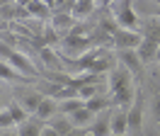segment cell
<instances>
[{
	"instance_id": "6da1fadb",
	"label": "cell",
	"mask_w": 160,
	"mask_h": 136,
	"mask_svg": "<svg viewBox=\"0 0 160 136\" xmlns=\"http://www.w3.org/2000/svg\"><path fill=\"white\" fill-rule=\"evenodd\" d=\"M107 92H109L114 107H124V109L133 107V105H136V100H138L133 73L126 71L124 66H117L109 76H107Z\"/></svg>"
},
{
	"instance_id": "7a4b0ae2",
	"label": "cell",
	"mask_w": 160,
	"mask_h": 136,
	"mask_svg": "<svg viewBox=\"0 0 160 136\" xmlns=\"http://www.w3.org/2000/svg\"><path fill=\"white\" fill-rule=\"evenodd\" d=\"M109 15L114 17V22L119 24V29H129V32H141V17L138 12L133 10V3L131 0H117V3H109Z\"/></svg>"
},
{
	"instance_id": "3957f363",
	"label": "cell",
	"mask_w": 160,
	"mask_h": 136,
	"mask_svg": "<svg viewBox=\"0 0 160 136\" xmlns=\"http://www.w3.org/2000/svg\"><path fill=\"white\" fill-rule=\"evenodd\" d=\"M0 58L8 61L22 78H37V68H34V63L27 58L24 51H17L15 46H8V44L0 41Z\"/></svg>"
},
{
	"instance_id": "277c9868",
	"label": "cell",
	"mask_w": 160,
	"mask_h": 136,
	"mask_svg": "<svg viewBox=\"0 0 160 136\" xmlns=\"http://www.w3.org/2000/svg\"><path fill=\"white\" fill-rule=\"evenodd\" d=\"M15 100L34 117L37 109H39V105H41V100H44V92H41L39 87H27L24 85V87H17V90H15Z\"/></svg>"
},
{
	"instance_id": "5b68a950",
	"label": "cell",
	"mask_w": 160,
	"mask_h": 136,
	"mask_svg": "<svg viewBox=\"0 0 160 136\" xmlns=\"http://www.w3.org/2000/svg\"><path fill=\"white\" fill-rule=\"evenodd\" d=\"M143 41V34L141 32H129V29H119L114 34V44L112 49L114 51H136Z\"/></svg>"
},
{
	"instance_id": "8992f818",
	"label": "cell",
	"mask_w": 160,
	"mask_h": 136,
	"mask_svg": "<svg viewBox=\"0 0 160 136\" xmlns=\"http://www.w3.org/2000/svg\"><path fill=\"white\" fill-rule=\"evenodd\" d=\"M58 114H61V102L56 97L44 95V100H41V105H39V109H37L34 117H37L39 122H44V124H49V122H53Z\"/></svg>"
},
{
	"instance_id": "52a82bcc",
	"label": "cell",
	"mask_w": 160,
	"mask_h": 136,
	"mask_svg": "<svg viewBox=\"0 0 160 136\" xmlns=\"http://www.w3.org/2000/svg\"><path fill=\"white\" fill-rule=\"evenodd\" d=\"M24 8H27L29 19H34V22H49V19L53 17L51 3H44V0H27Z\"/></svg>"
},
{
	"instance_id": "ba28073f",
	"label": "cell",
	"mask_w": 160,
	"mask_h": 136,
	"mask_svg": "<svg viewBox=\"0 0 160 136\" xmlns=\"http://www.w3.org/2000/svg\"><path fill=\"white\" fill-rule=\"evenodd\" d=\"M112 134L129 136V109H124V107L112 109Z\"/></svg>"
},
{
	"instance_id": "9c48e42d",
	"label": "cell",
	"mask_w": 160,
	"mask_h": 136,
	"mask_svg": "<svg viewBox=\"0 0 160 136\" xmlns=\"http://www.w3.org/2000/svg\"><path fill=\"white\" fill-rule=\"evenodd\" d=\"M117 63L124 66L126 71H131L133 76L141 73V68H143V61L138 58V51H117Z\"/></svg>"
},
{
	"instance_id": "30bf717a",
	"label": "cell",
	"mask_w": 160,
	"mask_h": 136,
	"mask_svg": "<svg viewBox=\"0 0 160 136\" xmlns=\"http://www.w3.org/2000/svg\"><path fill=\"white\" fill-rule=\"evenodd\" d=\"M141 131H143V105L141 100H136V105L129 107V134L141 136Z\"/></svg>"
},
{
	"instance_id": "8fae6325",
	"label": "cell",
	"mask_w": 160,
	"mask_h": 136,
	"mask_svg": "<svg viewBox=\"0 0 160 136\" xmlns=\"http://www.w3.org/2000/svg\"><path fill=\"white\" fill-rule=\"evenodd\" d=\"M90 134H95V136H112V109L95 117V122H92V126H90Z\"/></svg>"
},
{
	"instance_id": "7c38bea8",
	"label": "cell",
	"mask_w": 160,
	"mask_h": 136,
	"mask_svg": "<svg viewBox=\"0 0 160 136\" xmlns=\"http://www.w3.org/2000/svg\"><path fill=\"white\" fill-rule=\"evenodd\" d=\"M97 3L95 0H75V8H73V17L78 19V22H85L88 17H92L95 12H97Z\"/></svg>"
},
{
	"instance_id": "4fadbf2b",
	"label": "cell",
	"mask_w": 160,
	"mask_h": 136,
	"mask_svg": "<svg viewBox=\"0 0 160 136\" xmlns=\"http://www.w3.org/2000/svg\"><path fill=\"white\" fill-rule=\"evenodd\" d=\"M158 49H160V44L150 41V39H143V41H141V46L136 49V51H138V58L143 61V66H148V63H153V61H158Z\"/></svg>"
},
{
	"instance_id": "5bb4252c",
	"label": "cell",
	"mask_w": 160,
	"mask_h": 136,
	"mask_svg": "<svg viewBox=\"0 0 160 136\" xmlns=\"http://www.w3.org/2000/svg\"><path fill=\"white\" fill-rule=\"evenodd\" d=\"M141 34H143V39L160 44V17H150V19L146 17L141 22Z\"/></svg>"
},
{
	"instance_id": "9a60e30c",
	"label": "cell",
	"mask_w": 160,
	"mask_h": 136,
	"mask_svg": "<svg viewBox=\"0 0 160 136\" xmlns=\"http://www.w3.org/2000/svg\"><path fill=\"white\" fill-rule=\"evenodd\" d=\"M41 131H44V122H39L37 117H29L22 126H17L20 136H41Z\"/></svg>"
},
{
	"instance_id": "2e32d148",
	"label": "cell",
	"mask_w": 160,
	"mask_h": 136,
	"mask_svg": "<svg viewBox=\"0 0 160 136\" xmlns=\"http://www.w3.org/2000/svg\"><path fill=\"white\" fill-rule=\"evenodd\" d=\"M8 112L12 114V119H15V124H17V126H22V124H24V122L32 117L29 112H27L20 102H17V100H10V102H8Z\"/></svg>"
},
{
	"instance_id": "e0dca14e",
	"label": "cell",
	"mask_w": 160,
	"mask_h": 136,
	"mask_svg": "<svg viewBox=\"0 0 160 136\" xmlns=\"http://www.w3.org/2000/svg\"><path fill=\"white\" fill-rule=\"evenodd\" d=\"M49 124L58 131V136H68V134L75 131V126H73V122H70V117H63V114H58L53 122H49Z\"/></svg>"
},
{
	"instance_id": "ac0fdd59",
	"label": "cell",
	"mask_w": 160,
	"mask_h": 136,
	"mask_svg": "<svg viewBox=\"0 0 160 136\" xmlns=\"http://www.w3.org/2000/svg\"><path fill=\"white\" fill-rule=\"evenodd\" d=\"M82 107H85V102H82L80 97H70V100H63V102H61V114L70 117V114H75V112H80Z\"/></svg>"
},
{
	"instance_id": "d6986e66",
	"label": "cell",
	"mask_w": 160,
	"mask_h": 136,
	"mask_svg": "<svg viewBox=\"0 0 160 136\" xmlns=\"http://www.w3.org/2000/svg\"><path fill=\"white\" fill-rule=\"evenodd\" d=\"M0 80H10V83H12V80H22V76L8 63V61L0 58Z\"/></svg>"
},
{
	"instance_id": "ffe728a7",
	"label": "cell",
	"mask_w": 160,
	"mask_h": 136,
	"mask_svg": "<svg viewBox=\"0 0 160 136\" xmlns=\"http://www.w3.org/2000/svg\"><path fill=\"white\" fill-rule=\"evenodd\" d=\"M12 129H17V124H15L12 114L5 107V109H0V131H12Z\"/></svg>"
},
{
	"instance_id": "44dd1931",
	"label": "cell",
	"mask_w": 160,
	"mask_h": 136,
	"mask_svg": "<svg viewBox=\"0 0 160 136\" xmlns=\"http://www.w3.org/2000/svg\"><path fill=\"white\" fill-rule=\"evenodd\" d=\"M41 136H58V131H56L51 124H44V131H41Z\"/></svg>"
},
{
	"instance_id": "7402d4cb",
	"label": "cell",
	"mask_w": 160,
	"mask_h": 136,
	"mask_svg": "<svg viewBox=\"0 0 160 136\" xmlns=\"http://www.w3.org/2000/svg\"><path fill=\"white\" fill-rule=\"evenodd\" d=\"M0 136H20V134H17V129H12V131H0Z\"/></svg>"
},
{
	"instance_id": "603a6c76",
	"label": "cell",
	"mask_w": 160,
	"mask_h": 136,
	"mask_svg": "<svg viewBox=\"0 0 160 136\" xmlns=\"http://www.w3.org/2000/svg\"><path fill=\"white\" fill-rule=\"evenodd\" d=\"M5 107H8L5 105V97H2V92H0V109H5Z\"/></svg>"
},
{
	"instance_id": "cb8c5ba5",
	"label": "cell",
	"mask_w": 160,
	"mask_h": 136,
	"mask_svg": "<svg viewBox=\"0 0 160 136\" xmlns=\"http://www.w3.org/2000/svg\"><path fill=\"white\" fill-rule=\"evenodd\" d=\"M158 63H160V49H158Z\"/></svg>"
},
{
	"instance_id": "d4e9b609",
	"label": "cell",
	"mask_w": 160,
	"mask_h": 136,
	"mask_svg": "<svg viewBox=\"0 0 160 136\" xmlns=\"http://www.w3.org/2000/svg\"><path fill=\"white\" fill-rule=\"evenodd\" d=\"M85 136H95V134H90V131H88V134H85Z\"/></svg>"
},
{
	"instance_id": "484cf974",
	"label": "cell",
	"mask_w": 160,
	"mask_h": 136,
	"mask_svg": "<svg viewBox=\"0 0 160 136\" xmlns=\"http://www.w3.org/2000/svg\"><path fill=\"white\" fill-rule=\"evenodd\" d=\"M112 136H119V134H112Z\"/></svg>"
},
{
	"instance_id": "4316f807",
	"label": "cell",
	"mask_w": 160,
	"mask_h": 136,
	"mask_svg": "<svg viewBox=\"0 0 160 136\" xmlns=\"http://www.w3.org/2000/svg\"><path fill=\"white\" fill-rule=\"evenodd\" d=\"M158 17H160V12H158Z\"/></svg>"
}]
</instances>
